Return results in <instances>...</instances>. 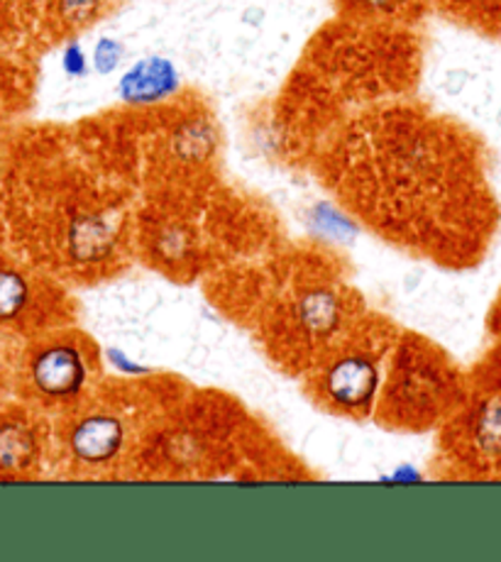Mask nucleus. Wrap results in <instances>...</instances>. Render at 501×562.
Segmentation results:
<instances>
[{
    "label": "nucleus",
    "instance_id": "nucleus-1",
    "mask_svg": "<svg viewBox=\"0 0 501 562\" xmlns=\"http://www.w3.org/2000/svg\"><path fill=\"white\" fill-rule=\"evenodd\" d=\"M93 362L86 345L71 333L32 338L18 367V394L37 408H67L91 384Z\"/></svg>",
    "mask_w": 501,
    "mask_h": 562
},
{
    "label": "nucleus",
    "instance_id": "nucleus-2",
    "mask_svg": "<svg viewBox=\"0 0 501 562\" xmlns=\"http://www.w3.org/2000/svg\"><path fill=\"white\" fill-rule=\"evenodd\" d=\"M54 286L32 269L27 259L0 240V338H40L49 333V323L57 316Z\"/></svg>",
    "mask_w": 501,
    "mask_h": 562
},
{
    "label": "nucleus",
    "instance_id": "nucleus-3",
    "mask_svg": "<svg viewBox=\"0 0 501 562\" xmlns=\"http://www.w3.org/2000/svg\"><path fill=\"white\" fill-rule=\"evenodd\" d=\"M45 424L30 406L0 404V482L30 480L45 456Z\"/></svg>",
    "mask_w": 501,
    "mask_h": 562
},
{
    "label": "nucleus",
    "instance_id": "nucleus-4",
    "mask_svg": "<svg viewBox=\"0 0 501 562\" xmlns=\"http://www.w3.org/2000/svg\"><path fill=\"white\" fill-rule=\"evenodd\" d=\"M62 442L71 462L81 468H101L115 460L120 448L125 446V426L105 411H89L69 420Z\"/></svg>",
    "mask_w": 501,
    "mask_h": 562
},
{
    "label": "nucleus",
    "instance_id": "nucleus-5",
    "mask_svg": "<svg viewBox=\"0 0 501 562\" xmlns=\"http://www.w3.org/2000/svg\"><path fill=\"white\" fill-rule=\"evenodd\" d=\"M379 386L377 362L365 352H347L337 358L323 376V392L329 404L345 414H359L372 404Z\"/></svg>",
    "mask_w": 501,
    "mask_h": 562
},
{
    "label": "nucleus",
    "instance_id": "nucleus-6",
    "mask_svg": "<svg viewBox=\"0 0 501 562\" xmlns=\"http://www.w3.org/2000/svg\"><path fill=\"white\" fill-rule=\"evenodd\" d=\"M179 91V71L167 57L135 61L118 81L120 101L127 105H152Z\"/></svg>",
    "mask_w": 501,
    "mask_h": 562
},
{
    "label": "nucleus",
    "instance_id": "nucleus-7",
    "mask_svg": "<svg viewBox=\"0 0 501 562\" xmlns=\"http://www.w3.org/2000/svg\"><path fill=\"white\" fill-rule=\"evenodd\" d=\"M475 442L489 456H501V402L487 404L475 420Z\"/></svg>",
    "mask_w": 501,
    "mask_h": 562
},
{
    "label": "nucleus",
    "instance_id": "nucleus-8",
    "mask_svg": "<svg viewBox=\"0 0 501 562\" xmlns=\"http://www.w3.org/2000/svg\"><path fill=\"white\" fill-rule=\"evenodd\" d=\"M98 10H101V0H57L59 18L71 27L91 23Z\"/></svg>",
    "mask_w": 501,
    "mask_h": 562
},
{
    "label": "nucleus",
    "instance_id": "nucleus-9",
    "mask_svg": "<svg viewBox=\"0 0 501 562\" xmlns=\"http://www.w3.org/2000/svg\"><path fill=\"white\" fill-rule=\"evenodd\" d=\"M123 54H125V49L118 40L101 37L93 47V69L101 74V77H108V74H113L120 67Z\"/></svg>",
    "mask_w": 501,
    "mask_h": 562
},
{
    "label": "nucleus",
    "instance_id": "nucleus-10",
    "mask_svg": "<svg viewBox=\"0 0 501 562\" xmlns=\"http://www.w3.org/2000/svg\"><path fill=\"white\" fill-rule=\"evenodd\" d=\"M62 64H64V69H67V74H71V77H84V74L89 71V59H86V52L79 42H71V45H67Z\"/></svg>",
    "mask_w": 501,
    "mask_h": 562
},
{
    "label": "nucleus",
    "instance_id": "nucleus-11",
    "mask_svg": "<svg viewBox=\"0 0 501 562\" xmlns=\"http://www.w3.org/2000/svg\"><path fill=\"white\" fill-rule=\"evenodd\" d=\"M363 5L372 8V10H389L397 5V0H363Z\"/></svg>",
    "mask_w": 501,
    "mask_h": 562
},
{
    "label": "nucleus",
    "instance_id": "nucleus-12",
    "mask_svg": "<svg viewBox=\"0 0 501 562\" xmlns=\"http://www.w3.org/2000/svg\"><path fill=\"white\" fill-rule=\"evenodd\" d=\"M5 382H8V372H5L3 360H0V392H3V389H5Z\"/></svg>",
    "mask_w": 501,
    "mask_h": 562
}]
</instances>
